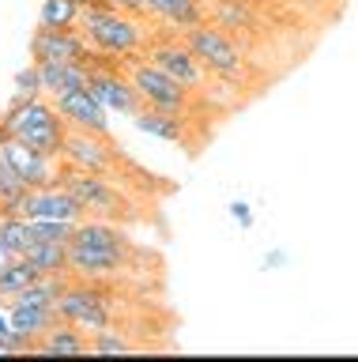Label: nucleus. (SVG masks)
<instances>
[{
  "label": "nucleus",
  "instance_id": "nucleus-25",
  "mask_svg": "<svg viewBox=\"0 0 358 362\" xmlns=\"http://www.w3.org/2000/svg\"><path fill=\"white\" fill-rule=\"evenodd\" d=\"M16 95H23V98H38V95H46V90H42L38 61H30V64H23V68L16 72Z\"/></svg>",
  "mask_w": 358,
  "mask_h": 362
},
{
  "label": "nucleus",
  "instance_id": "nucleus-16",
  "mask_svg": "<svg viewBox=\"0 0 358 362\" xmlns=\"http://www.w3.org/2000/svg\"><path fill=\"white\" fill-rule=\"evenodd\" d=\"M132 124L143 136L166 144H185V113H170V110H155V106H140L132 113Z\"/></svg>",
  "mask_w": 358,
  "mask_h": 362
},
{
  "label": "nucleus",
  "instance_id": "nucleus-31",
  "mask_svg": "<svg viewBox=\"0 0 358 362\" xmlns=\"http://www.w3.org/2000/svg\"><path fill=\"white\" fill-rule=\"evenodd\" d=\"M80 4H83V8H109L114 0H80ZM114 8H117V4H114Z\"/></svg>",
  "mask_w": 358,
  "mask_h": 362
},
{
  "label": "nucleus",
  "instance_id": "nucleus-3",
  "mask_svg": "<svg viewBox=\"0 0 358 362\" xmlns=\"http://www.w3.org/2000/svg\"><path fill=\"white\" fill-rule=\"evenodd\" d=\"M80 27L87 34V42H91L98 53H109V57H132L143 42H148L140 16L121 11L114 4L109 8H83Z\"/></svg>",
  "mask_w": 358,
  "mask_h": 362
},
{
  "label": "nucleus",
  "instance_id": "nucleus-7",
  "mask_svg": "<svg viewBox=\"0 0 358 362\" xmlns=\"http://www.w3.org/2000/svg\"><path fill=\"white\" fill-rule=\"evenodd\" d=\"M57 317L68 321L76 328H83L87 336L102 332V328H114V313H109V298L95 287H64V294L57 298Z\"/></svg>",
  "mask_w": 358,
  "mask_h": 362
},
{
  "label": "nucleus",
  "instance_id": "nucleus-11",
  "mask_svg": "<svg viewBox=\"0 0 358 362\" xmlns=\"http://www.w3.org/2000/svg\"><path fill=\"white\" fill-rule=\"evenodd\" d=\"M53 106L61 110V117L68 121V129H83V132H95V136H106L109 132V110L91 95V87H76V90H64V95L53 98Z\"/></svg>",
  "mask_w": 358,
  "mask_h": 362
},
{
  "label": "nucleus",
  "instance_id": "nucleus-24",
  "mask_svg": "<svg viewBox=\"0 0 358 362\" xmlns=\"http://www.w3.org/2000/svg\"><path fill=\"white\" fill-rule=\"evenodd\" d=\"M35 223V238L38 242H68L76 223H64V219H30Z\"/></svg>",
  "mask_w": 358,
  "mask_h": 362
},
{
  "label": "nucleus",
  "instance_id": "nucleus-27",
  "mask_svg": "<svg viewBox=\"0 0 358 362\" xmlns=\"http://www.w3.org/2000/svg\"><path fill=\"white\" fill-rule=\"evenodd\" d=\"M230 215L238 219V226H245V230L253 226V211H249V204H245V200H234L230 204Z\"/></svg>",
  "mask_w": 358,
  "mask_h": 362
},
{
  "label": "nucleus",
  "instance_id": "nucleus-22",
  "mask_svg": "<svg viewBox=\"0 0 358 362\" xmlns=\"http://www.w3.org/2000/svg\"><path fill=\"white\" fill-rule=\"evenodd\" d=\"M27 260H35L49 276H64L68 272V242H35L27 249Z\"/></svg>",
  "mask_w": 358,
  "mask_h": 362
},
{
  "label": "nucleus",
  "instance_id": "nucleus-19",
  "mask_svg": "<svg viewBox=\"0 0 358 362\" xmlns=\"http://www.w3.org/2000/svg\"><path fill=\"white\" fill-rule=\"evenodd\" d=\"M46 272H42L35 260H27V257H16L12 264H8L4 272H0V302H12L16 294H23L35 279H42Z\"/></svg>",
  "mask_w": 358,
  "mask_h": 362
},
{
  "label": "nucleus",
  "instance_id": "nucleus-26",
  "mask_svg": "<svg viewBox=\"0 0 358 362\" xmlns=\"http://www.w3.org/2000/svg\"><path fill=\"white\" fill-rule=\"evenodd\" d=\"M215 16L227 23V27H249V23H253V11L245 8V4H238V0H219Z\"/></svg>",
  "mask_w": 358,
  "mask_h": 362
},
{
  "label": "nucleus",
  "instance_id": "nucleus-9",
  "mask_svg": "<svg viewBox=\"0 0 358 362\" xmlns=\"http://www.w3.org/2000/svg\"><path fill=\"white\" fill-rule=\"evenodd\" d=\"M98 49L87 42V34L76 30H53V27H38L30 34V61H87L95 64Z\"/></svg>",
  "mask_w": 358,
  "mask_h": 362
},
{
  "label": "nucleus",
  "instance_id": "nucleus-2",
  "mask_svg": "<svg viewBox=\"0 0 358 362\" xmlns=\"http://www.w3.org/2000/svg\"><path fill=\"white\" fill-rule=\"evenodd\" d=\"M64 136H68V121L61 117V110L46 98H23L16 95L0 110V140H23L30 147L46 155H57L61 158V147H64Z\"/></svg>",
  "mask_w": 358,
  "mask_h": 362
},
{
  "label": "nucleus",
  "instance_id": "nucleus-12",
  "mask_svg": "<svg viewBox=\"0 0 358 362\" xmlns=\"http://www.w3.org/2000/svg\"><path fill=\"white\" fill-rule=\"evenodd\" d=\"M61 163H68L76 170H91V174H109V170H114V151H109L106 136L68 129L64 147H61Z\"/></svg>",
  "mask_w": 358,
  "mask_h": 362
},
{
  "label": "nucleus",
  "instance_id": "nucleus-28",
  "mask_svg": "<svg viewBox=\"0 0 358 362\" xmlns=\"http://www.w3.org/2000/svg\"><path fill=\"white\" fill-rule=\"evenodd\" d=\"M121 11H132V16H148V0H114Z\"/></svg>",
  "mask_w": 358,
  "mask_h": 362
},
{
  "label": "nucleus",
  "instance_id": "nucleus-1",
  "mask_svg": "<svg viewBox=\"0 0 358 362\" xmlns=\"http://www.w3.org/2000/svg\"><path fill=\"white\" fill-rule=\"evenodd\" d=\"M132 245L109 219H80L68 238V272L76 276H114L129 264Z\"/></svg>",
  "mask_w": 358,
  "mask_h": 362
},
{
  "label": "nucleus",
  "instance_id": "nucleus-4",
  "mask_svg": "<svg viewBox=\"0 0 358 362\" xmlns=\"http://www.w3.org/2000/svg\"><path fill=\"white\" fill-rule=\"evenodd\" d=\"M61 185L72 192L98 219H125L132 211V204L125 200V192L117 189V181H109V174H91V170H76L64 163L61 166Z\"/></svg>",
  "mask_w": 358,
  "mask_h": 362
},
{
  "label": "nucleus",
  "instance_id": "nucleus-30",
  "mask_svg": "<svg viewBox=\"0 0 358 362\" xmlns=\"http://www.w3.org/2000/svg\"><path fill=\"white\" fill-rule=\"evenodd\" d=\"M12 260H16V253H12V249H8L4 242H0V272H4L8 264H12Z\"/></svg>",
  "mask_w": 358,
  "mask_h": 362
},
{
  "label": "nucleus",
  "instance_id": "nucleus-5",
  "mask_svg": "<svg viewBox=\"0 0 358 362\" xmlns=\"http://www.w3.org/2000/svg\"><path fill=\"white\" fill-rule=\"evenodd\" d=\"M181 42L196 53V61L204 64L208 72H215L222 79H241L245 76V57H241V49L222 30L204 27V23H200V27H189L185 30Z\"/></svg>",
  "mask_w": 358,
  "mask_h": 362
},
{
  "label": "nucleus",
  "instance_id": "nucleus-8",
  "mask_svg": "<svg viewBox=\"0 0 358 362\" xmlns=\"http://www.w3.org/2000/svg\"><path fill=\"white\" fill-rule=\"evenodd\" d=\"M0 155L12 163V170L27 181L30 189H38V185H57V181H61V166H64L61 158L38 151V147H30V144H23V140H0Z\"/></svg>",
  "mask_w": 358,
  "mask_h": 362
},
{
  "label": "nucleus",
  "instance_id": "nucleus-14",
  "mask_svg": "<svg viewBox=\"0 0 358 362\" xmlns=\"http://www.w3.org/2000/svg\"><path fill=\"white\" fill-rule=\"evenodd\" d=\"M87 208L61 185H38L27 192V219H64V223H80Z\"/></svg>",
  "mask_w": 358,
  "mask_h": 362
},
{
  "label": "nucleus",
  "instance_id": "nucleus-10",
  "mask_svg": "<svg viewBox=\"0 0 358 362\" xmlns=\"http://www.w3.org/2000/svg\"><path fill=\"white\" fill-rule=\"evenodd\" d=\"M87 87H91V95L102 102L109 113H121V117H132V113L143 106L140 90L132 87V79H129L125 68H95Z\"/></svg>",
  "mask_w": 358,
  "mask_h": 362
},
{
  "label": "nucleus",
  "instance_id": "nucleus-23",
  "mask_svg": "<svg viewBox=\"0 0 358 362\" xmlns=\"http://www.w3.org/2000/svg\"><path fill=\"white\" fill-rule=\"evenodd\" d=\"M129 351H136V344L125 339L117 328H102L91 336V355H129Z\"/></svg>",
  "mask_w": 358,
  "mask_h": 362
},
{
  "label": "nucleus",
  "instance_id": "nucleus-29",
  "mask_svg": "<svg viewBox=\"0 0 358 362\" xmlns=\"http://www.w3.org/2000/svg\"><path fill=\"white\" fill-rule=\"evenodd\" d=\"M283 260H287V253H283V249H272V253L264 257V268H279Z\"/></svg>",
  "mask_w": 358,
  "mask_h": 362
},
{
  "label": "nucleus",
  "instance_id": "nucleus-17",
  "mask_svg": "<svg viewBox=\"0 0 358 362\" xmlns=\"http://www.w3.org/2000/svg\"><path fill=\"white\" fill-rule=\"evenodd\" d=\"M91 351V336L68 321H57L42 339H35L30 355H87Z\"/></svg>",
  "mask_w": 358,
  "mask_h": 362
},
{
  "label": "nucleus",
  "instance_id": "nucleus-6",
  "mask_svg": "<svg viewBox=\"0 0 358 362\" xmlns=\"http://www.w3.org/2000/svg\"><path fill=\"white\" fill-rule=\"evenodd\" d=\"M125 72L132 79V87L140 90L143 106L170 110V113H185L189 110V87L177 83L170 72H162L155 61H129Z\"/></svg>",
  "mask_w": 358,
  "mask_h": 362
},
{
  "label": "nucleus",
  "instance_id": "nucleus-15",
  "mask_svg": "<svg viewBox=\"0 0 358 362\" xmlns=\"http://www.w3.org/2000/svg\"><path fill=\"white\" fill-rule=\"evenodd\" d=\"M38 72H42V90L57 98L64 90L91 83L95 64H87V61H38Z\"/></svg>",
  "mask_w": 358,
  "mask_h": 362
},
{
  "label": "nucleus",
  "instance_id": "nucleus-20",
  "mask_svg": "<svg viewBox=\"0 0 358 362\" xmlns=\"http://www.w3.org/2000/svg\"><path fill=\"white\" fill-rule=\"evenodd\" d=\"M83 16L80 0H42L38 8V27H53V30H76Z\"/></svg>",
  "mask_w": 358,
  "mask_h": 362
},
{
  "label": "nucleus",
  "instance_id": "nucleus-21",
  "mask_svg": "<svg viewBox=\"0 0 358 362\" xmlns=\"http://www.w3.org/2000/svg\"><path fill=\"white\" fill-rule=\"evenodd\" d=\"M0 242L12 249L16 257H27V249L38 242L35 223H30L27 215H0Z\"/></svg>",
  "mask_w": 358,
  "mask_h": 362
},
{
  "label": "nucleus",
  "instance_id": "nucleus-18",
  "mask_svg": "<svg viewBox=\"0 0 358 362\" xmlns=\"http://www.w3.org/2000/svg\"><path fill=\"white\" fill-rule=\"evenodd\" d=\"M148 16L166 27L189 30L204 23V8H200V0H148Z\"/></svg>",
  "mask_w": 358,
  "mask_h": 362
},
{
  "label": "nucleus",
  "instance_id": "nucleus-13",
  "mask_svg": "<svg viewBox=\"0 0 358 362\" xmlns=\"http://www.w3.org/2000/svg\"><path fill=\"white\" fill-rule=\"evenodd\" d=\"M148 61H155V64L162 68V72H170L177 83H185L189 90L204 87L208 68L196 61V53L189 49L185 42H155V45H151V53H148Z\"/></svg>",
  "mask_w": 358,
  "mask_h": 362
}]
</instances>
